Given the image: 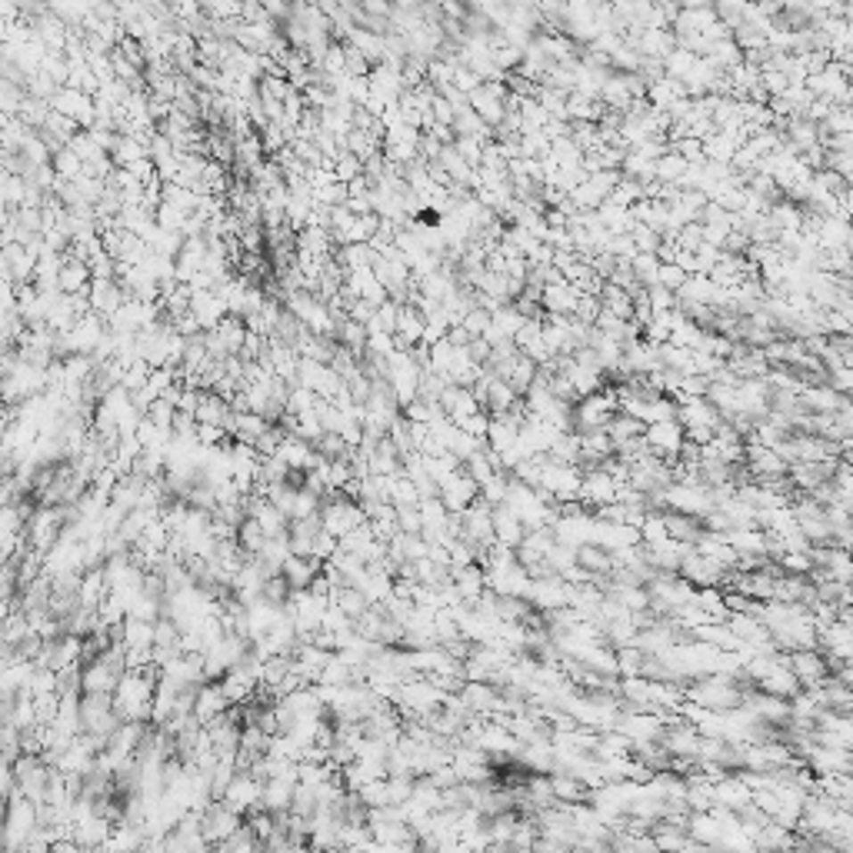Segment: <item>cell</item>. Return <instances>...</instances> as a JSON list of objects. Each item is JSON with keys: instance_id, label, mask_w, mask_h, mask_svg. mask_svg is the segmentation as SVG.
I'll list each match as a JSON object with an SVG mask.
<instances>
[{"instance_id": "7", "label": "cell", "mask_w": 853, "mask_h": 853, "mask_svg": "<svg viewBox=\"0 0 853 853\" xmlns=\"http://www.w3.org/2000/svg\"><path fill=\"white\" fill-rule=\"evenodd\" d=\"M320 567H324V561H317V557H297L293 554L291 561L283 563V577L291 580L293 590H307L320 577Z\"/></svg>"}, {"instance_id": "4", "label": "cell", "mask_w": 853, "mask_h": 853, "mask_svg": "<svg viewBox=\"0 0 853 853\" xmlns=\"http://www.w3.org/2000/svg\"><path fill=\"white\" fill-rule=\"evenodd\" d=\"M234 703H230V697L224 693V684L220 680H204L201 687H197V701H193V717L201 720V724H210L214 717H220V713H227Z\"/></svg>"}, {"instance_id": "1", "label": "cell", "mask_w": 853, "mask_h": 853, "mask_svg": "<svg viewBox=\"0 0 853 853\" xmlns=\"http://www.w3.org/2000/svg\"><path fill=\"white\" fill-rule=\"evenodd\" d=\"M157 680H160V677L153 674V670H147V667L124 674L120 687L114 690V710L120 713V720H151Z\"/></svg>"}, {"instance_id": "9", "label": "cell", "mask_w": 853, "mask_h": 853, "mask_svg": "<svg viewBox=\"0 0 853 853\" xmlns=\"http://www.w3.org/2000/svg\"><path fill=\"white\" fill-rule=\"evenodd\" d=\"M57 283H61L64 291H70V293H80V287L87 283V267H84V264H67V267H61V277H57Z\"/></svg>"}, {"instance_id": "2", "label": "cell", "mask_w": 853, "mask_h": 853, "mask_svg": "<svg viewBox=\"0 0 853 853\" xmlns=\"http://www.w3.org/2000/svg\"><path fill=\"white\" fill-rule=\"evenodd\" d=\"M320 521H324V530H327V534H333L340 540V537H347L350 530H357L360 523H367L370 517L357 500H347V494H333V497L324 504V510H320Z\"/></svg>"}, {"instance_id": "5", "label": "cell", "mask_w": 853, "mask_h": 853, "mask_svg": "<svg viewBox=\"0 0 853 853\" xmlns=\"http://www.w3.org/2000/svg\"><path fill=\"white\" fill-rule=\"evenodd\" d=\"M297 783H300V780H291V777L264 780V807H267L270 814H287V810H293Z\"/></svg>"}, {"instance_id": "3", "label": "cell", "mask_w": 853, "mask_h": 853, "mask_svg": "<svg viewBox=\"0 0 853 853\" xmlns=\"http://www.w3.org/2000/svg\"><path fill=\"white\" fill-rule=\"evenodd\" d=\"M247 820H243V814H237L234 807H227L224 800H210L204 810V837L210 843H224L234 833V830H241Z\"/></svg>"}, {"instance_id": "8", "label": "cell", "mask_w": 853, "mask_h": 853, "mask_svg": "<svg viewBox=\"0 0 853 853\" xmlns=\"http://www.w3.org/2000/svg\"><path fill=\"white\" fill-rule=\"evenodd\" d=\"M237 540H241V547L247 550V554H260V550L267 547V530L260 527L257 517H247V521L237 527Z\"/></svg>"}, {"instance_id": "6", "label": "cell", "mask_w": 853, "mask_h": 853, "mask_svg": "<svg viewBox=\"0 0 853 853\" xmlns=\"http://www.w3.org/2000/svg\"><path fill=\"white\" fill-rule=\"evenodd\" d=\"M647 447L657 454H677L684 447V431L674 421H657L647 427Z\"/></svg>"}]
</instances>
